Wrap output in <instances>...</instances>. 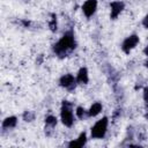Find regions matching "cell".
<instances>
[{"instance_id":"8","label":"cell","mask_w":148,"mask_h":148,"mask_svg":"<svg viewBox=\"0 0 148 148\" xmlns=\"http://www.w3.org/2000/svg\"><path fill=\"white\" fill-rule=\"evenodd\" d=\"M45 133L46 135H51L52 134V131H53V127L57 125V118L54 116H47L45 118Z\"/></svg>"},{"instance_id":"14","label":"cell","mask_w":148,"mask_h":148,"mask_svg":"<svg viewBox=\"0 0 148 148\" xmlns=\"http://www.w3.org/2000/svg\"><path fill=\"white\" fill-rule=\"evenodd\" d=\"M75 112H76L77 118H80V119H83V118L86 117V110H84L82 106H77Z\"/></svg>"},{"instance_id":"11","label":"cell","mask_w":148,"mask_h":148,"mask_svg":"<svg viewBox=\"0 0 148 148\" xmlns=\"http://www.w3.org/2000/svg\"><path fill=\"white\" fill-rule=\"evenodd\" d=\"M101 111H102V104L98 103V102H96V103H94V104L90 106V109H89V111H88V116H89V117H95V116H97Z\"/></svg>"},{"instance_id":"10","label":"cell","mask_w":148,"mask_h":148,"mask_svg":"<svg viewBox=\"0 0 148 148\" xmlns=\"http://www.w3.org/2000/svg\"><path fill=\"white\" fill-rule=\"evenodd\" d=\"M88 80H89V77H88V71H87V68L86 67L80 68V71L77 73V76H76V82H79L81 84H84V83L88 82Z\"/></svg>"},{"instance_id":"4","label":"cell","mask_w":148,"mask_h":148,"mask_svg":"<svg viewBox=\"0 0 148 148\" xmlns=\"http://www.w3.org/2000/svg\"><path fill=\"white\" fill-rule=\"evenodd\" d=\"M138 43H139V37H138L136 35H132V36L127 37V38L124 40V43H123V45H121V49H123V51H124L125 53H130V51L133 50V49L136 46Z\"/></svg>"},{"instance_id":"12","label":"cell","mask_w":148,"mask_h":148,"mask_svg":"<svg viewBox=\"0 0 148 148\" xmlns=\"http://www.w3.org/2000/svg\"><path fill=\"white\" fill-rule=\"evenodd\" d=\"M16 123H17V118L12 116V117H8L6 118L3 121H2V127L3 128H13L16 126Z\"/></svg>"},{"instance_id":"1","label":"cell","mask_w":148,"mask_h":148,"mask_svg":"<svg viewBox=\"0 0 148 148\" xmlns=\"http://www.w3.org/2000/svg\"><path fill=\"white\" fill-rule=\"evenodd\" d=\"M75 47V38L74 34L72 31H67L64 34V36L53 45V52L59 57L64 58L67 56L68 52L74 50Z\"/></svg>"},{"instance_id":"19","label":"cell","mask_w":148,"mask_h":148,"mask_svg":"<svg viewBox=\"0 0 148 148\" xmlns=\"http://www.w3.org/2000/svg\"><path fill=\"white\" fill-rule=\"evenodd\" d=\"M146 118H148V103L146 105Z\"/></svg>"},{"instance_id":"15","label":"cell","mask_w":148,"mask_h":148,"mask_svg":"<svg viewBox=\"0 0 148 148\" xmlns=\"http://www.w3.org/2000/svg\"><path fill=\"white\" fill-rule=\"evenodd\" d=\"M49 25H50V29H51L52 31H56V30H57V17H56L54 15H52V18H51Z\"/></svg>"},{"instance_id":"5","label":"cell","mask_w":148,"mask_h":148,"mask_svg":"<svg viewBox=\"0 0 148 148\" xmlns=\"http://www.w3.org/2000/svg\"><path fill=\"white\" fill-rule=\"evenodd\" d=\"M75 82H76V79H74V76L72 74H65V75H62L60 77V81H59L60 86L61 87H65L68 90L75 89V86H76Z\"/></svg>"},{"instance_id":"13","label":"cell","mask_w":148,"mask_h":148,"mask_svg":"<svg viewBox=\"0 0 148 148\" xmlns=\"http://www.w3.org/2000/svg\"><path fill=\"white\" fill-rule=\"evenodd\" d=\"M34 118H35V113L32 111H25L23 113V120L25 121H32Z\"/></svg>"},{"instance_id":"18","label":"cell","mask_w":148,"mask_h":148,"mask_svg":"<svg viewBox=\"0 0 148 148\" xmlns=\"http://www.w3.org/2000/svg\"><path fill=\"white\" fill-rule=\"evenodd\" d=\"M143 52H145V54H146V56L148 57V45H147V46L145 47V50H143Z\"/></svg>"},{"instance_id":"6","label":"cell","mask_w":148,"mask_h":148,"mask_svg":"<svg viewBox=\"0 0 148 148\" xmlns=\"http://www.w3.org/2000/svg\"><path fill=\"white\" fill-rule=\"evenodd\" d=\"M96 8H97V0H87L82 6V10L87 17H90L95 13Z\"/></svg>"},{"instance_id":"20","label":"cell","mask_w":148,"mask_h":148,"mask_svg":"<svg viewBox=\"0 0 148 148\" xmlns=\"http://www.w3.org/2000/svg\"><path fill=\"white\" fill-rule=\"evenodd\" d=\"M145 66H146V67H148V60H146V61H145Z\"/></svg>"},{"instance_id":"3","label":"cell","mask_w":148,"mask_h":148,"mask_svg":"<svg viewBox=\"0 0 148 148\" xmlns=\"http://www.w3.org/2000/svg\"><path fill=\"white\" fill-rule=\"evenodd\" d=\"M61 121L65 126L71 127L74 123V117H73V112H72V104L68 101H64L62 105H61Z\"/></svg>"},{"instance_id":"9","label":"cell","mask_w":148,"mask_h":148,"mask_svg":"<svg viewBox=\"0 0 148 148\" xmlns=\"http://www.w3.org/2000/svg\"><path fill=\"white\" fill-rule=\"evenodd\" d=\"M86 142H87V135H86V133L83 132V133H81V134L79 135V138H77L76 140L71 141V142L68 143V146H69L71 148H80V147H83V146L86 145Z\"/></svg>"},{"instance_id":"2","label":"cell","mask_w":148,"mask_h":148,"mask_svg":"<svg viewBox=\"0 0 148 148\" xmlns=\"http://www.w3.org/2000/svg\"><path fill=\"white\" fill-rule=\"evenodd\" d=\"M108 117H103L102 119H99L92 127H91V138L92 139H102L105 133H106V130H108Z\"/></svg>"},{"instance_id":"7","label":"cell","mask_w":148,"mask_h":148,"mask_svg":"<svg viewBox=\"0 0 148 148\" xmlns=\"http://www.w3.org/2000/svg\"><path fill=\"white\" fill-rule=\"evenodd\" d=\"M110 7H111L110 17H111V18H116V17L121 13V10L124 9V3L120 2V1H113V2H111Z\"/></svg>"},{"instance_id":"16","label":"cell","mask_w":148,"mask_h":148,"mask_svg":"<svg viewBox=\"0 0 148 148\" xmlns=\"http://www.w3.org/2000/svg\"><path fill=\"white\" fill-rule=\"evenodd\" d=\"M143 99L148 103V86L145 88V90H143Z\"/></svg>"},{"instance_id":"17","label":"cell","mask_w":148,"mask_h":148,"mask_svg":"<svg viewBox=\"0 0 148 148\" xmlns=\"http://www.w3.org/2000/svg\"><path fill=\"white\" fill-rule=\"evenodd\" d=\"M142 24L148 29V15L145 16V18H143V21H142Z\"/></svg>"}]
</instances>
